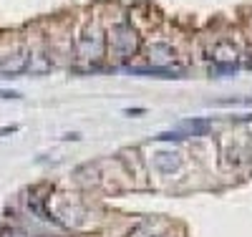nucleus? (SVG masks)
<instances>
[{
    "mask_svg": "<svg viewBox=\"0 0 252 237\" xmlns=\"http://www.w3.org/2000/svg\"><path fill=\"white\" fill-rule=\"evenodd\" d=\"M136 46H139V40H136V33L129 23H119L114 26L111 35H109V48L114 56L119 58H129L136 53Z\"/></svg>",
    "mask_w": 252,
    "mask_h": 237,
    "instance_id": "f257e3e1",
    "label": "nucleus"
},
{
    "mask_svg": "<svg viewBox=\"0 0 252 237\" xmlns=\"http://www.w3.org/2000/svg\"><path fill=\"white\" fill-rule=\"evenodd\" d=\"M149 58L154 61V66L166 68V66H161V61H169V58H172V48L164 46V43H154V46L149 48Z\"/></svg>",
    "mask_w": 252,
    "mask_h": 237,
    "instance_id": "f03ea898",
    "label": "nucleus"
},
{
    "mask_svg": "<svg viewBox=\"0 0 252 237\" xmlns=\"http://www.w3.org/2000/svg\"><path fill=\"white\" fill-rule=\"evenodd\" d=\"M235 58H237V51H235V46L229 40H222V43H217V46H215V61L232 63Z\"/></svg>",
    "mask_w": 252,
    "mask_h": 237,
    "instance_id": "7ed1b4c3",
    "label": "nucleus"
}]
</instances>
